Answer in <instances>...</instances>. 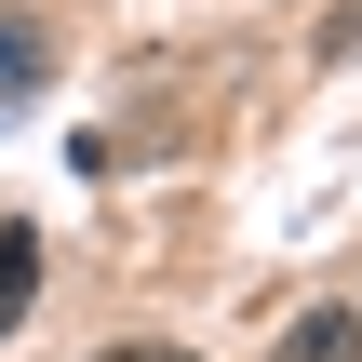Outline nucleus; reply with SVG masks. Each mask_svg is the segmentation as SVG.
Wrapping results in <instances>:
<instances>
[{"instance_id": "obj_1", "label": "nucleus", "mask_w": 362, "mask_h": 362, "mask_svg": "<svg viewBox=\"0 0 362 362\" xmlns=\"http://www.w3.org/2000/svg\"><path fill=\"white\" fill-rule=\"evenodd\" d=\"M27 296H40V228H27V215H0V336L27 322Z\"/></svg>"}, {"instance_id": "obj_2", "label": "nucleus", "mask_w": 362, "mask_h": 362, "mask_svg": "<svg viewBox=\"0 0 362 362\" xmlns=\"http://www.w3.org/2000/svg\"><path fill=\"white\" fill-rule=\"evenodd\" d=\"M282 362H362V309H309V322H282Z\"/></svg>"}, {"instance_id": "obj_3", "label": "nucleus", "mask_w": 362, "mask_h": 362, "mask_svg": "<svg viewBox=\"0 0 362 362\" xmlns=\"http://www.w3.org/2000/svg\"><path fill=\"white\" fill-rule=\"evenodd\" d=\"M40 67H54V40H40V27H0V94H27Z\"/></svg>"}, {"instance_id": "obj_4", "label": "nucleus", "mask_w": 362, "mask_h": 362, "mask_svg": "<svg viewBox=\"0 0 362 362\" xmlns=\"http://www.w3.org/2000/svg\"><path fill=\"white\" fill-rule=\"evenodd\" d=\"M94 362H202V349H161V336H121V349H94Z\"/></svg>"}]
</instances>
